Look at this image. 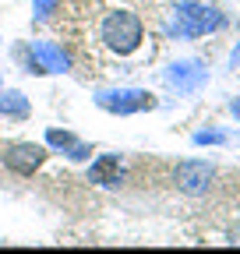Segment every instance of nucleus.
I'll return each mask as SVG.
<instances>
[{"label":"nucleus","instance_id":"8","mask_svg":"<svg viewBox=\"0 0 240 254\" xmlns=\"http://www.w3.org/2000/svg\"><path fill=\"white\" fill-rule=\"evenodd\" d=\"M120 177H124L120 155H99L96 163H92V170H88V180H92V184H103V187L120 184Z\"/></svg>","mask_w":240,"mask_h":254},{"label":"nucleus","instance_id":"2","mask_svg":"<svg viewBox=\"0 0 240 254\" xmlns=\"http://www.w3.org/2000/svg\"><path fill=\"white\" fill-rule=\"evenodd\" d=\"M141 36H145V28H141V21L131 11H110L103 18V43L113 53H120V57L134 53L141 46Z\"/></svg>","mask_w":240,"mask_h":254},{"label":"nucleus","instance_id":"3","mask_svg":"<svg viewBox=\"0 0 240 254\" xmlns=\"http://www.w3.org/2000/svg\"><path fill=\"white\" fill-rule=\"evenodd\" d=\"M96 103L110 113H141V110L156 106V95H148L141 88H110V92L96 95Z\"/></svg>","mask_w":240,"mask_h":254},{"label":"nucleus","instance_id":"7","mask_svg":"<svg viewBox=\"0 0 240 254\" xmlns=\"http://www.w3.org/2000/svg\"><path fill=\"white\" fill-rule=\"evenodd\" d=\"M32 67L39 74H64L67 71V57L53 43H32Z\"/></svg>","mask_w":240,"mask_h":254},{"label":"nucleus","instance_id":"13","mask_svg":"<svg viewBox=\"0 0 240 254\" xmlns=\"http://www.w3.org/2000/svg\"><path fill=\"white\" fill-rule=\"evenodd\" d=\"M233 117H240V99H233Z\"/></svg>","mask_w":240,"mask_h":254},{"label":"nucleus","instance_id":"11","mask_svg":"<svg viewBox=\"0 0 240 254\" xmlns=\"http://www.w3.org/2000/svg\"><path fill=\"white\" fill-rule=\"evenodd\" d=\"M226 141V134H219V131H198L194 134V145H223Z\"/></svg>","mask_w":240,"mask_h":254},{"label":"nucleus","instance_id":"10","mask_svg":"<svg viewBox=\"0 0 240 254\" xmlns=\"http://www.w3.org/2000/svg\"><path fill=\"white\" fill-rule=\"evenodd\" d=\"M7 103H0V113H11V117H25L28 113V103L21 99L18 92H11V95H4Z\"/></svg>","mask_w":240,"mask_h":254},{"label":"nucleus","instance_id":"9","mask_svg":"<svg viewBox=\"0 0 240 254\" xmlns=\"http://www.w3.org/2000/svg\"><path fill=\"white\" fill-rule=\"evenodd\" d=\"M46 141L50 145H57V148H67L71 152V159H85L88 155V145H81V141H74V134H67V131H46Z\"/></svg>","mask_w":240,"mask_h":254},{"label":"nucleus","instance_id":"14","mask_svg":"<svg viewBox=\"0 0 240 254\" xmlns=\"http://www.w3.org/2000/svg\"><path fill=\"white\" fill-rule=\"evenodd\" d=\"M233 64H240V46H237V53H233Z\"/></svg>","mask_w":240,"mask_h":254},{"label":"nucleus","instance_id":"5","mask_svg":"<svg viewBox=\"0 0 240 254\" xmlns=\"http://www.w3.org/2000/svg\"><path fill=\"white\" fill-rule=\"evenodd\" d=\"M43 159H46V148L43 145H32V141H18L4 152V163L7 170L21 173V177H32L39 166H43Z\"/></svg>","mask_w":240,"mask_h":254},{"label":"nucleus","instance_id":"4","mask_svg":"<svg viewBox=\"0 0 240 254\" xmlns=\"http://www.w3.org/2000/svg\"><path fill=\"white\" fill-rule=\"evenodd\" d=\"M212 177H216V170L208 163H201V159H187V163H180L177 173H173L177 187L184 190V194H205L208 184H212Z\"/></svg>","mask_w":240,"mask_h":254},{"label":"nucleus","instance_id":"12","mask_svg":"<svg viewBox=\"0 0 240 254\" xmlns=\"http://www.w3.org/2000/svg\"><path fill=\"white\" fill-rule=\"evenodd\" d=\"M50 7H53V0H36V14H39V18H46Z\"/></svg>","mask_w":240,"mask_h":254},{"label":"nucleus","instance_id":"6","mask_svg":"<svg viewBox=\"0 0 240 254\" xmlns=\"http://www.w3.org/2000/svg\"><path fill=\"white\" fill-rule=\"evenodd\" d=\"M205 64H198V60H177L173 67L166 71V81L177 88V92H184V95H191V92H198L201 85H205Z\"/></svg>","mask_w":240,"mask_h":254},{"label":"nucleus","instance_id":"1","mask_svg":"<svg viewBox=\"0 0 240 254\" xmlns=\"http://www.w3.org/2000/svg\"><path fill=\"white\" fill-rule=\"evenodd\" d=\"M226 25V18L216 11V7H205L198 0H184V4L173 7V18H170V32L173 36H208V32H219Z\"/></svg>","mask_w":240,"mask_h":254}]
</instances>
